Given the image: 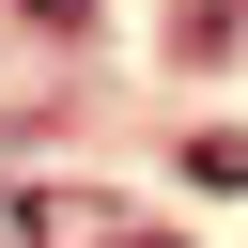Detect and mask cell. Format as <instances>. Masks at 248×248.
<instances>
[{
  "instance_id": "1",
  "label": "cell",
  "mask_w": 248,
  "mask_h": 248,
  "mask_svg": "<svg viewBox=\"0 0 248 248\" xmlns=\"http://www.w3.org/2000/svg\"><path fill=\"white\" fill-rule=\"evenodd\" d=\"M0 248H46V217H31V202H16V186H0Z\"/></svg>"
},
{
  "instance_id": "3",
  "label": "cell",
  "mask_w": 248,
  "mask_h": 248,
  "mask_svg": "<svg viewBox=\"0 0 248 248\" xmlns=\"http://www.w3.org/2000/svg\"><path fill=\"white\" fill-rule=\"evenodd\" d=\"M140 248H155V232H140Z\"/></svg>"
},
{
  "instance_id": "2",
  "label": "cell",
  "mask_w": 248,
  "mask_h": 248,
  "mask_svg": "<svg viewBox=\"0 0 248 248\" xmlns=\"http://www.w3.org/2000/svg\"><path fill=\"white\" fill-rule=\"evenodd\" d=\"M217 16H232V0H186V31H217Z\"/></svg>"
}]
</instances>
